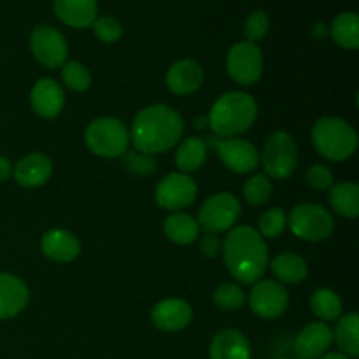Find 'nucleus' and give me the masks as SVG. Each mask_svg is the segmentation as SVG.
Listing matches in <instances>:
<instances>
[{"label": "nucleus", "instance_id": "nucleus-1", "mask_svg": "<svg viewBox=\"0 0 359 359\" xmlns=\"http://www.w3.org/2000/svg\"><path fill=\"white\" fill-rule=\"evenodd\" d=\"M221 255L230 276L242 284H255L263 279L270 263L265 238L248 224H238L228 231Z\"/></svg>", "mask_w": 359, "mask_h": 359}, {"label": "nucleus", "instance_id": "nucleus-2", "mask_svg": "<svg viewBox=\"0 0 359 359\" xmlns=\"http://www.w3.org/2000/svg\"><path fill=\"white\" fill-rule=\"evenodd\" d=\"M184 119L174 107L154 104L144 107L133 118L130 142L137 151L146 154L167 153L182 140Z\"/></svg>", "mask_w": 359, "mask_h": 359}, {"label": "nucleus", "instance_id": "nucleus-3", "mask_svg": "<svg viewBox=\"0 0 359 359\" xmlns=\"http://www.w3.org/2000/svg\"><path fill=\"white\" fill-rule=\"evenodd\" d=\"M258 118V102L245 91H228L210 107L207 123L219 139H231L248 132Z\"/></svg>", "mask_w": 359, "mask_h": 359}, {"label": "nucleus", "instance_id": "nucleus-4", "mask_svg": "<svg viewBox=\"0 0 359 359\" xmlns=\"http://www.w3.org/2000/svg\"><path fill=\"white\" fill-rule=\"evenodd\" d=\"M312 144L323 158L330 161H346L356 153L359 137L353 125L337 116L319 118L312 126Z\"/></svg>", "mask_w": 359, "mask_h": 359}, {"label": "nucleus", "instance_id": "nucleus-5", "mask_svg": "<svg viewBox=\"0 0 359 359\" xmlns=\"http://www.w3.org/2000/svg\"><path fill=\"white\" fill-rule=\"evenodd\" d=\"M84 142L95 156L112 160V158H121L128 151L130 132L121 119L104 116L93 119L86 126Z\"/></svg>", "mask_w": 359, "mask_h": 359}, {"label": "nucleus", "instance_id": "nucleus-6", "mask_svg": "<svg viewBox=\"0 0 359 359\" xmlns=\"http://www.w3.org/2000/svg\"><path fill=\"white\" fill-rule=\"evenodd\" d=\"M259 163L263 165L266 177L272 181H284L298 167V144L287 132H273L265 140Z\"/></svg>", "mask_w": 359, "mask_h": 359}, {"label": "nucleus", "instance_id": "nucleus-7", "mask_svg": "<svg viewBox=\"0 0 359 359\" xmlns=\"http://www.w3.org/2000/svg\"><path fill=\"white\" fill-rule=\"evenodd\" d=\"M287 224L291 233L305 242H323L335 230L332 212L318 203H298L291 209Z\"/></svg>", "mask_w": 359, "mask_h": 359}, {"label": "nucleus", "instance_id": "nucleus-8", "mask_svg": "<svg viewBox=\"0 0 359 359\" xmlns=\"http://www.w3.org/2000/svg\"><path fill=\"white\" fill-rule=\"evenodd\" d=\"M242 205L235 195L228 191L214 193L198 210V224L205 230V233H223L237 226L241 219Z\"/></svg>", "mask_w": 359, "mask_h": 359}, {"label": "nucleus", "instance_id": "nucleus-9", "mask_svg": "<svg viewBox=\"0 0 359 359\" xmlns=\"http://www.w3.org/2000/svg\"><path fill=\"white\" fill-rule=\"evenodd\" d=\"M205 144L207 147H214L224 167L235 174H251L259 167V151L249 140L238 139V137L219 139L216 135H210L205 139Z\"/></svg>", "mask_w": 359, "mask_h": 359}, {"label": "nucleus", "instance_id": "nucleus-10", "mask_svg": "<svg viewBox=\"0 0 359 359\" xmlns=\"http://www.w3.org/2000/svg\"><path fill=\"white\" fill-rule=\"evenodd\" d=\"M263 51L258 44L242 41L230 48L226 55L228 76L241 86H252L262 79Z\"/></svg>", "mask_w": 359, "mask_h": 359}, {"label": "nucleus", "instance_id": "nucleus-11", "mask_svg": "<svg viewBox=\"0 0 359 359\" xmlns=\"http://www.w3.org/2000/svg\"><path fill=\"white\" fill-rule=\"evenodd\" d=\"M198 196V186L191 175L182 172H172L158 182L154 189V200L158 207L168 212H181L191 205Z\"/></svg>", "mask_w": 359, "mask_h": 359}, {"label": "nucleus", "instance_id": "nucleus-12", "mask_svg": "<svg viewBox=\"0 0 359 359\" xmlns=\"http://www.w3.org/2000/svg\"><path fill=\"white\" fill-rule=\"evenodd\" d=\"M248 302L258 318L277 319L290 307V293L279 280L259 279L252 284Z\"/></svg>", "mask_w": 359, "mask_h": 359}, {"label": "nucleus", "instance_id": "nucleus-13", "mask_svg": "<svg viewBox=\"0 0 359 359\" xmlns=\"http://www.w3.org/2000/svg\"><path fill=\"white\" fill-rule=\"evenodd\" d=\"M30 49L34 58L46 69H58L67 62L69 46L56 28L39 25L30 34Z\"/></svg>", "mask_w": 359, "mask_h": 359}, {"label": "nucleus", "instance_id": "nucleus-14", "mask_svg": "<svg viewBox=\"0 0 359 359\" xmlns=\"http://www.w3.org/2000/svg\"><path fill=\"white\" fill-rule=\"evenodd\" d=\"M193 321V309L182 298H165L151 311V323L165 333H177L188 328Z\"/></svg>", "mask_w": 359, "mask_h": 359}, {"label": "nucleus", "instance_id": "nucleus-15", "mask_svg": "<svg viewBox=\"0 0 359 359\" xmlns=\"http://www.w3.org/2000/svg\"><path fill=\"white\" fill-rule=\"evenodd\" d=\"M333 330L326 323L314 321L305 326L294 339V354L298 359H319L330 353Z\"/></svg>", "mask_w": 359, "mask_h": 359}, {"label": "nucleus", "instance_id": "nucleus-16", "mask_svg": "<svg viewBox=\"0 0 359 359\" xmlns=\"http://www.w3.org/2000/svg\"><path fill=\"white\" fill-rule=\"evenodd\" d=\"M32 109L44 119L58 118L65 105V91L60 83L51 77L39 79L30 91Z\"/></svg>", "mask_w": 359, "mask_h": 359}, {"label": "nucleus", "instance_id": "nucleus-17", "mask_svg": "<svg viewBox=\"0 0 359 359\" xmlns=\"http://www.w3.org/2000/svg\"><path fill=\"white\" fill-rule=\"evenodd\" d=\"M203 77H205V74H203L202 65L196 60L182 58L172 63L167 77H165V83H167L170 93L179 95V97H188V95L200 90Z\"/></svg>", "mask_w": 359, "mask_h": 359}, {"label": "nucleus", "instance_id": "nucleus-18", "mask_svg": "<svg viewBox=\"0 0 359 359\" xmlns=\"http://www.w3.org/2000/svg\"><path fill=\"white\" fill-rule=\"evenodd\" d=\"M30 300L28 286L13 273L0 272V321L16 318Z\"/></svg>", "mask_w": 359, "mask_h": 359}, {"label": "nucleus", "instance_id": "nucleus-19", "mask_svg": "<svg viewBox=\"0 0 359 359\" xmlns=\"http://www.w3.org/2000/svg\"><path fill=\"white\" fill-rule=\"evenodd\" d=\"M41 251L51 262L72 263L81 255V242L72 231L53 228L42 235Z\"/></svg>", "mask_w": 359, "mask_h": 359}, {"label": "nucleus", "instance_id": "nucleus-20", "mask_svg": "<svg viewBox=\"0 0 359 359\" xmlns=\"http://www.w3.org/2000/svg\"><path fill=\"white\" fill-rule=\"evenodd\" d=\"M13 175L23 188H39L51 179V158L44 153H28L13 167Z\"/></svg>", "mask_w": 359, "mask_h": 359}, {"label": "nucleus", "instance_id": "nucleus-21", "mask_svg": "<svg viewBox=\"0 0 359 359\" xmlns=\"http://www.w3.org/2000/svg\"><path fill=\"white\" fill-rule=\"evenodd\" d=\"M251 342L235 328L221 330L210 340L209 359H251Z\"/></svg>", "mask_w": 359, "mask_h": 359}, {"label": "nucleus", "instance_id": "nucleus-22", "mask_svg": "<svg viewBox=\"0 0 359 359\" xmlns=\"http://www.w3.org/2000/svg\"><path fill=\"white\" fill-rule=\"evenodd\" d=\"M97 0H55V14L72 28H88L97 20Z\"/></svg>", "mask_w": 359, "mask_h": 359}, {"label": "nucleus", "instance_id": "nucleus-23", "mask_svg": "<svg viewBox=\"0 0 359 359\" xmlns=\"http://www.w3.org/2000/svg\"><path fill=\"white\" fill-rule=\"evenodd\" d=\"M207 151H209V147H207L205 140L200 139V137L182 139L177 144V151H175V165L182 174H193L205 165Z\"/></svg>", "mask_w": 359, "mask_h": 359}, {"label": "nucleus", "instance_id": "nucleus-24", "mask_svg": "<svg viewBox=\"0 0 359 359\" xmlns=\"http://www.w3.org/2000/svg\"><path fill=\"white\" fill-rule=\"evenodd\" d=\"M270 270L280 284H300L307 279L309 265L302 256L294 252H283L270 259Z\"/></svg>", "mask_w": 359, "mask_h": 359}, {"label": "nucleus", "instance_id": "nucleus-25", "mask_svg": "<svg viewBox=\"0 0 359 359\" xmlns=\"http://www.w3.org/2000/svg\"><path fill=\"white\" fill-rule=\"evenodd\" d=\"M200 224L191 214L186 212H172L165 219L163 231L168 241L177 245H189L200 237Z\"/></svg>", "mask_w": 359, "mask_h": 359}, {"label": "nucleus", "instance_id": "nucleus-26", "mask_svg": "<svg viewBox=\"0 0 359 359\" xmlns=\"http://www.w3.org/2000/svg\"><path fill=\"white\" fill-rule=\"evenodd\" d=\"M333 342H337L340 353L351 359L359 356V316L356 312H349L337 319Z\"/></svg>", "mask_w": 359, "mask_h": 359}, {"label": "nucleus", "instance_id": "nucleus-27", "mask_svg": "<svg viewBox=\"0 0 359 359\" xmlns=\"http://www.w3.org/2000/svg\"><path fill=\"white\" fill-rule=\"evenodd\" d=\"M328 202L337 214L354 219L359 216V184L353 181L333 184V188L330 189Z\"/></svg>", "mask_w": 359, "mask_h": 359}, {"label": "nucleus", "instance_id": "nucleus-28", "mask_svg": "<svg viewBox=\"0 0 359 359\" xmlns=\"http://www.w3.org/2000/svg\"><path fill=\"white\" fill-rule=\"evenodd\" d=\"M311 311L323 323L337 321L344 312L342 298L330 287H318L311 297Z\"/></svg>", "mask_w": 359, "mask_h": 359}, {"label": "nucleus", "instance_id": "nucleus-29", "mask_svg": "<svg viewBox=\"0 0 359 359\" xmlns=\"http://www.w3.org/2000/svg\"><path fill=\"white\" fill-rule=\"evenodd\" d=\"M333 41L346 49L359 48V18L356 13H342L332 23Z\"/></svg>", "mask_w": 359, "mask_h": 359}, {"label": "nucleus", "instance_id": "nucleus-30", "mask_svg": "<svg viewBox=\"0 0 359 359\" xmlns=\"http://www.w3.org/2000/svg\"><path fill=\"white\" fill-rule=\"evenodd\" d=\"M212 302L219 311L224 312H235L238 309L244 307L248 302L244 290L235 283H223L214 290Z\"/></svg>", "mask_w": 359, "mask_h": 359}, {"label": "nucleus", "instance_id": "nucleus-31", "mask_svg": "<svg viewBox=\"0 0 359 359\" xmlns=\"http://www.w3.org/2000/svg\"><path fill=\"white\" fill-rule=\"evenodd\" d=\"M273 191L272 179L266 177L265 174H256L245 181L244 188H242V195L244 200L252 207L265 205L270 200Z\"/></svg>", "mask_w": 359, "mask_h": 359}, {"label": "nucleus", "instance_id": "nucleus-32", "mask_svg": "<svg viewBox=\"0 0 359 359\" xmlns=\"http://www.w3.org/2000/svg\"><path fill=\"white\" fill-rule=\"evenodd\" d=\"M62 81L69 90L84 93L91 86V74L88 67L81 62H65L62 65Z\"/></svg>", "mask_w": 359, "mask_h": 359}, {"label": "nucleus", "instance_id": "nucleus-33", "mask_svg": "<svg viewBox=\"0 0 359 359\" xmlns=\"http://www.w3.org/2000/svg\"><path fill=\"white\" fill-rule=\"evenodd\" d=\"M287 226V214L283 207H272L259 217L258 231L263 238H277Z\"/></svg>", "mask_w": 359, "mask_h": 359}, {"label": "nucleus", "instance_id": "nucleus-34", "mask_svg": "<svg viewBox=\"0 0 359 359\" xmlns=\"http://www.w3.org/2000/svg\"><path fill=\"white\" fill-rule=\"evenodd\" d=\"M123 167L130 172L132 175H137V177H147V175H153L156 172L158 161L156 156L153 154L140 153V151H126L123 154Z\"/></svg>", "mask_w": 359, "mask_h": 359}, {"label": "nucleus", "instance_id": "nucleus-35", "mask_svg": "<svg viewBox=\"0 0 359 359\" xmlns=\"http://www.w3.org/2000/svg\"><path fill=\"white\" fill-rule=\"evenodd\" d=\"M270 30V18L265 11H255L248 16L244 23V35L245 41L258 44L259 41L266 37Z\"/></svg>", "mask_w": 359, "mask_h": 359}, {"label": "nucleus", "instance_id": "nucleus-36", "mask_svg": "<svg viewBox=\"0 0 359 359\" xmlns=\"http://www.w3.org/2000/svg\"><path fill=\"white\" fill-rule=\"evenodd\" d=\"M91 27H93L95 35H97L102 42H105V44H114V42H118L123 35L121 23H119L114 16L97 18Z\"/></svg>", "mask_w": 359, "mask_h": 359}, {"label": "nucleus", "instance_id": "nucleus-37", "mask_svg": "<svg viewBox=\"0 0 359 359\" xmlns=\"http://www.w3.org/2000/svg\"><path fill=\"white\" fill-rule=\"evenodd\" d=\"M307 182L316 191H330L335 184V175L328 165L314 163L307 170Z\"/></svg>", "mask_w": 359, "mask_h": 359}, {"label": "nucleus", "instance_id": "nucleus-38", "mask_svg": "<svg viewBox=\"0 0 359 359\" xmlns=\"http://www.w3.org/2000/svg\"><path fill=\"white\" fill-rule=\"evenodd\" d=\"M200 251L205 258H217L223 251V241L217 233H205L203 237H200Z\"/></svg>", "mask_w": 359, "mask_h": 359}, {"label": "nucleus", "instance_id": "nucleus-39", "mask_svg": "<svg viewBox=\"0 0 359 359\" xmlns=\"http://www.w3.org/2000/svg\"><path fill=\"white\" fill-rule=\"evenodd\" d=\"M11 175H13V163L9 161V158L0 154V182H6Z\"/></svg>", "mask_w": 359, "mask_h": 359}, {"label": "nucleus", "instance_id": "nucleus-40", "mask_svg": "<svg viewBox=\"0 0 359 359\" xmlns=\"http://www.w3.org/2000/svg\"><path fill=\"white\" fill-rule=\"evenodd\" d=\"M326 34H328V28H326L325 23H321V21H319V23L314 25V37L321 39V37H325Z\"/></svg>", "mask_w": 359, "mask_h": 359}, {"label": "nucleus", "instance_id": "nucleus-41", "mask_svg": "<svg viewBox=\"0 0 359 359\" xmlns=\"http://www.w3.org/2000/svg\"><path fill=\"white\" fill-rule=\"evenodd\" d=\"M319 359H351V358L346 356V354H342V353H326L325 356L319 358Z\"/></svg>", "mask_w": 359, "mask_h": 359}, {"label": "nucleus", "instance_id": "nucleus-42", "mask_svg": "<svg viewBox=\"0 0 359 359\" xmlns=\"http://www.w3.org/2000/svg\"><path fill=\"white\" fill-rule=\"evenodd\" d=\"M205 125H209V123H207L205 116H202V118L196 119V128H203V126H205Z\"/></svg>", "mask_w": 359, "mask_h": 359}, {"label": "nucleus", "instance_id": "nucleus-43", "mask_svg": "<svg viewBox=\"0 0 359 359\" xmlns=\"http://www.w3.org/2000/svg\"><path fill=\"white\" fill-rule=\"evenodd\" d=\"M279 359H290V358H279Z\"/></svg>", "mask_w": 359, "mask_h": 359}]
</instances>
